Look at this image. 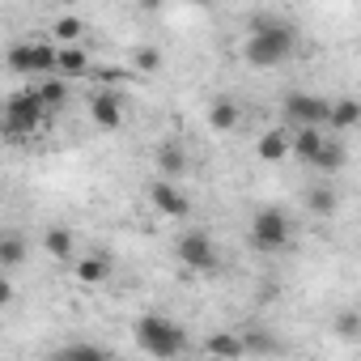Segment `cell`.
I'll use <instances>...</instances> for the list:
<instances>
[{
  "label": "cell",
  "instance_id": "1",
  "mask_svg": "<svg viewBox=\"0 0 361 361\" xmlns=\"http://www.w3.org/2000/svg\"><path fill=\"white\" fill-rule=\"evenodd\" d=\"M298 51V30L289 22H272V18H255L251 22V39L243 47V60L251 68H276Z\"/></svg>",
  "mask_w": 361,
  "mask_h": 361
},
{
  "label": "cell",
  "instance_id": "2",
  "mask_svg": "<svg viewBox=\"0 0 361 361\" xmlns=\"http://www.w3.org/2000/svg\"><path fill=\"white\" fill-rule=\"evenodd\" d=\"M47 115L51 111L39 102V94L22 90V94H13L5 106H0V136H5V140H26V136H35L47 123Z\"/></svg>",
  "mask_w": 361,
  "mask_h": 361
},
{
  "label": "cell",
  "instance_id": "3",
  "mask_svg": "<svg viewBox=\"0 0 361 361\" xmlns=\"http://www.w3.org/2000/svg\"><path fill=\"white\" fill-rule=\"evenodd\" d=\"M136 344L149 357H178L188 348V331L166 314H145V319H136Z\"/></svg>",
  "mask_w": 361,
  "mask_h": 361
},
{
  "label": "cell",
  "instance_id": "4",
  "mask_svg": "<svg viewBox=\"0 0 361 361\" xmlns=\"http://www.w3.org/2000/svg\"><path fill=\"white\" fill-rule=\"evenodd\" d=\"M293 238V226L281 209H259L251 217V247L255 251H285Z\"/></svg>",
  "mask_w": 361,
  "mask_h": 361
},
{
  "label": "cell",
  "instance_id": "5",
  "mask_svg": "<svg viewBox=\"0 0 361 361\" xmlns=\"http://www.w3.org/2000/svg\"><path fill=\"white\" fill-rule=\"evenodd\" d=\"M5 64L18 77H30V73L51 77L56 73V47L51 43H18V47H9V60Z\"/></svg>",
  "mask_w": 361,
  "mask_h": 361
},
{
  "label": "cell",
  "instance_id": "6",
  "mask_svg": "<svg viewBox=\"0 0 361 361\" xmlns=\"http://www.w3.org/2000/svg\"><path fill=\"white\" fill-rule=\"evenodd\" d=\"M178 259H183L188 268H196V272H209V268H217V247H213L209 234L188 230L183 238H178Z\"/></svg>",
  "mask_w": 361,
  "mask_h": 361
},
{
  "label": "cell",
  "instance_id": "7",
  "mask_svg": "<svg viewBox=\"0 0 361 361\" xmlns=\"http://www.w3.org/2000/svg\"><path fill=\"white\" fill-rule=\"evenodd\" d=\"M327 98H314V94H289L285 102H281V111H285V119L289 123H327Z\"/></svg>",
  "mask_w": 361,
  "mask_h": 361
},
{
  "label": "cell",
  "instance_id": "8",
  "mask_svg": "<svg viewBox=\"0 0 361 361\" xmlns=\"http://www.w3.org/2000/svg\"><path fill=\"white\" fill-rule=\"evenodd\" d=\"M149 200H153V209H157L161 217H188V213H192V200L178 192L170 178H157V183L149 188Z\"/></svg>",
  "mask_w": 361,
  "mask_h": 361
},
{
  "label": "cell",
  "instance_id": "9",
  "mask_svg": "<svg viewBox=\"0 0 361 361\" xmlns=\"http://www.w3.org/2000/svg\"><path fill=\"white\" fill-rule=\"evenodd\" d=\"M90 115H94V123H98L102 132H115V128L123 123V98H119L115 90H98V94L90 98Z\"/></svg>",
  "mask_w": 361,
  "mask_h": 361
},
{
  "label": "cell",
  "instance_id": "10",
  "mask_svg": "<svg viewBox=\"0 0 361 361\" xmlns=\"http://www.w3.org/2000/svg\"><path fill=\"white\" fill-rule=\"evenodd\" d=\"M56 73L60 77H85L90 73V51H81L77 43L56 47Z\"/></svg>",
  "mask_w": 361,
  "mask_h": 361
},
{
  "label": "cell",
  "instance_id": "11",
  "mask_svg": "<svg viewBox=\"0 0 361 361\" xmlns=\"http://www.w3.org/2000/svg\"><path fill=\"white\" fill-rule=\"evenodd\" d=\"M319 145H323L319 123H298V132L289 136V153H293V157H302V161H310V157L319 153Z\"/></svg>",
  "mask_w": 361,
  "mask_h": 361
},
{
  "label": "cell",
  "instance_id": "12",
  "mask_svg": "<svg viewBox=\"0 0 361 361\" xmlns=\"http://www.w3.org/2000/svg\"><path fill=\"white\" fill-rule=\"evenodd\" d=\"M26 255H30V247L18 230H0V268H22Z\"/></svg>",
  "mask_w": 361,
  "mask_h": 361
},
{
  "label": "cell",
  "instance_id": "13",
  "mask_svg": "<svg viewBox=\"0 0 361 361\" xmlns=\"http://www.w3.org/2000/svg\"><path fill=\"white\" fill-rule=\"evenodd\" d=\"M157 170L161 174H170V178H178V174H183L188 170V153H183V145H178V140H166V145H157Z\"/></svg>",
  "mask_w": 361,
  "mask_h": 361
},
{
  "label": "cell",
  "instance_id": "14",
  "mask_svg": "<svg viewBox=\"0 0 361 361\" xmlns=\"http://www.w3.org/2000/svg\"><path fill=\"white\" fill-rule=\"evenodd\" d=\"M238 119H243V111H238V102H234V98H217V102L209 106V128H217V132L238 128Z\"/></svg>",
  "mask_w": 361,
  "mask_h": 361
},
{
  "label": "cell",
  "instance_id": "15",
  "mask_svg": "<svg viewBox=\"0 0 361 361\" xmlns=\"http://www.w3.org/2000/svg\"><path fill=\"white\" fill-rule=\"evenodd\" d=\"M255 153H259V161H285V157H289V132H285V128H276V132L259 136Z\"/></svg>",
  "mask_w": 361,
  "mask_h": 361
},
{
  "label": "cell",
  "instance_id": "16",
  "mask_svg": "<svg viewBox=\"0 0 361 361\" xmlns=\"http://www.w3.org/2000/svg\"><path fill=\"white\" fill-rule=\"evenodd\" d=\"M357 119H361V106H357L353 98H340V102H331V106H327V123H331L336 132H348Z\"/></svg>",
  "mask_w": 361,
  "mask_h": 361
},
{
  "label": "cell",
  "instance_id": "17",
  "mask_svg": "<svg viewBox=\"0 0 361 361\" xmlns=\"http://www.w3.org/2000/svg\"><path fill=\"white\" fill-rule=\"evenodd\" d=\"M204 348H209L213 357H243V353H247L243 336H230V331H217V336H209V340H204Z\"/></svg>",
  "mask_w": 361,
  "mask_h": 361
},
{
  "label": "cell",
  "instance_id": "18",
  "mask_svg": "<svg viewBox=\"0 0 361 361\" xmlns=\"http://www.w3.org/2000/svg\"><path fill=\"white\" fill-rule=\"evenodd\" d=\"M35 94H39V102H43L47 111H60V106H64V98H68V85H64V81L51 73V77H47V81L35 90Z\"/></svg>",
  "mask_w": 361,
  "mask_h": 361
},
{
  "label": "cell",
  "instance_id": "19",
  "mask_svg": "<svg viewBox=\"0 0 361 361\" xmlns=\"http://www.w3.org/2000/svg\"><path fill=\"white\" fill-rule=\"evenodd\" d=\"M310 166H319V170H327V174H336V170L344 166V149H340L336 140H327V136H323V145H319V153L310 157Z\"/></svg>",
  "mask_w": 361,
  "mask_h": 361
},
{
  "label": "cell",
  "instance_id": "20",
  "mask_svg": "<svg viewBox=\"0 0 361 361\" xmlns=\"http://www.w3.org/2000/svg\"><path fill=\"white\" fill-rule=\"evenodd\" d=\"M77 276H81L85 285H102V281L111 276V259H106V255H90V259L77 264Z\"/></svg>",
  "mask_w": 361,
  "mask_h": 361
},
{
  "label": "cell",
  "instance_id": "21",
  "mask_svg": "<svg viewBox=\"0 0 361 361\" xmlns=\"http://www.w3.org/2000/svg\"><path fill=\"white\" fill-rule=\"evenodd\" d=\"M43 247H47L56 259H68V255H73V234H68L64 226H51V230L43 234Z\"/></svg>",
  "mask_w": 361,
  "mask_h": 361
},
{
  "label": "cell",
  "instance_id": "22",
  "mask_svg": "<svg viewBox=\"0 0 361 361\" xmlns=\"http://www.w3.org/2000/svg\"><path fill=\"white\" fill-rule=\"evenodd\" d=\"M306 204H310V213H314V217H331L340 200H336V192H331V188H310Z\"/></svg>",
  "mask_w": 361,
  "mask_h": 361
},
{
  "label": "cell",
  "instance_id": "23",
  "mask_svg": "<svg viewBox=\"0 0 361 361\" xmlns=\"http://www.w3.org/2000/svg\"><path fill=\"white\" fill-rule=\"evenodd\" d=\"M132 64H136L140 73H157V68H161V56H157V47H136V51H132Z\"/></svg>",
  "mask_w": 361,
  "mask_h": 361
},
{
  "label": "cell",
  "instance_id": "24",
  "mask_svg": "<svg viewBox=\"0 0 361 361\" xmlns=\"http://www.w3.org/2000/svg\"><path fill=\"white\" fill-rule=\"evenodd\" d=\"M56 39H64V43H77V39H81V18H77V13L60 18V22H56Z\"/></svg>",
  "mask_w": 361,
  "mask_h": 361
},
{
  "label": "cell",
  "instance_id": "25",
  "mask_svg": "<svg viewBox=\"0 0 361 361\" xmlns=\"http://www.w3.org/2000/svg\"><path fill=\"white\" fill-rule=\"evenodd\" d=\"M243 344H247V353H276V348H281L276 340H268V336H259V331L243 336Z\"/></svg>",
  "mask_w": 361,
  "mask_h": 361
},
{
  "label": "cell",
  "instance_id": "26",
  "mask_svg": "<svg viewBox=\"0 0 361 361\" xmlns=\"http://www.w3.org/2000/svg\"><path fill=\"white\" fill-rule=\"evenodd\" d=\"M357 323H361V319H357V310H344V314L336 319V327H340V336H344V340H357Z\"/></svg>",
  "mask_w": 361,
  "mask_h": 361
},
{
  "label": "cell",
  "instance_id": "27",
  "mask_svg": "<svg viewBox=\"0 0 361 361\" xmlns=\"http://www.w3.org/2000/svg\"><path fill=\"white\" fill-rule=\"evenodd\" d=\"M106 348H98V344H68L64 348V357H102Z\"/></svg>",
  "mask_w": 361,
  "mask_h": 361
},
{
  "label": "cell",
  "instance_id": "28",
  "mask_svg": "<svg viewBox=\"0 0 361 361\" xmlns=\"http://www.w3.org/2000/svg\"><path fill=\"white\" fill-rule=\"evenodd\" d=\"M13 302V285H9V276H0V306H9Z\"/></svg>",
  "mask_w": 361,
  "mask_h": 361
},
{
  "label": "cell",
  "instance_id": "29",
  "mask_svg": "<svg viewBox=\"0 0 361 361\" xmlns=\"http://www.w3.org/2000/svg\"><path fill=\"white\" fill-rule=\"evenodd\" d=\"M140 9H149V13H153V9H161V0H140Z\"/></svg>",
  "mask_w": 361,
  "mask_h": 361
},
{
  "label": "cell",
  "instance_id": "30",
  "mask_svg": "<svg viewBox=\"0 0 361 361\" xmlns=\"http://www.w3.org/2000/svg\"><path fill=\"white\" fill-rule=\"evenodd\" d=\"M192 5H213V0H192Z\"/></svg>",
  "mask_w": 361,
  "mask_h": 361
},
{
  "label": "cell",
  "instance_id": "31",
  "mask_svg": "<svg viewBox=\"0 0 361 361\" xmlns=\"http://www.w3.org/2000/svg\"><path fill=\"white\" fill-rule=\"evenodd\" d=\"M60 5H77V0H60Z\"/></svg>",
  "mask_w": 361,
  "mask_h": 361
}]
</instances>
